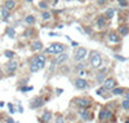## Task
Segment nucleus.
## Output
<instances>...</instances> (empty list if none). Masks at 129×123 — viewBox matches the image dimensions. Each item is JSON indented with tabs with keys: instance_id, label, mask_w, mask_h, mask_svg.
I'll use <instances>...</instances> for the list:
<instances>
[{
	"instance_id": "1",
	"label": "nucleus",
	"mask_w": 129,
	"mask_h": 123,
	"mask_svg": "<svg viewBox=\"0 0 129 123\" xmlns=\"http://www.w3.org/2000/svg\"><path fill=\"white\" fill-rule=\"evenodd\" d=\"M65 51H66V46L61 43H53L45 48V53H49V54H61Z\"/></svg>"
},
{
	"instance_id": "2",
	"label": "nucleus",
	"mask_w": 129,
	"mask_h": 123,
	"mask_svg": "<svg viewBox=\"0 0 129 123\" xmlns=\"http://www.w3.org/2000/svg\"><path fill=\"white\" fill-rule=\"evenodd\" d=\"M89 61H91V65L93 66V68H101V65H102V57H101V54L98 52H96V51L91 52Z\"/></svg>"
},
{
	"instance_id": "3",
	"label": "nucleus",
	"mask_w": 129,
	"mask_h": 123,
	"mask_svg": "<svg viewBox=\"0 0 129 123\" xmlns=\"http://www.w3.org/2000/svg\"><path fill=\"white\" fill-rule=\"evenodd\" d=\"M88 54V51H87V48H84V47H79L75 51L74 53V60L75 61H81L85 56Z\"/></svg>"
},
{
	"instance_id": "4",
	"label": "nucleus",
	"mask_w": 129,
	"mask_h": 123,
	"mask_svg": "<svg viewBox=\"0 0 129 123\" xmlns=\"http://www.w3.org/2000/svg\"><path fill=\"white\" fill-rule=\"evenodd\" d=\"M76 105L79 106L80 109H88L91 106V100L87 97H79L76 100Z\"/></svg>"
},
{
	"instance_id": "5",
	"label": "nucleus",
	"mask_w": 129,
	"mask_h": 123,
	"mask_svg": "<svg viewBox=\"0 0 129 123\" xmlns=\"http://www.w3.org/2000/svg\"><path fill=\"white\" fill-rule=\"evenodd\" d=\"M116 80L114 79V78H106L105 82H103V87L107 89V91H111V89H114L116 87Z\"/></svg>"
},
{
	"instance_id": "6",
	"label": "nucleus",
	"mask_w": 129,
	"mask_h": 123,
	"mask_svg": "<svg viewBox=\"0 0 129 123\" xmlns=\"http://www.w3.org/2000/svg\"><path fill=\"white\" fill-rule=\"evenodd\" d=\"M111 117H112V113L109 109H102L98 114V119L99 121H109V119H111Z\"/></svg>"
},
{
	"instance_id": "7",
	"label": "nucleus",
	"mask_w": 129,
	"mask_h": 123,
	"mask_svg": "<svg viewBox=\"0 0 129 123\" xmlns=\"http://www.w3.org/2000/svg\"><path fill=\"white\" fill-rule=\"evenodd\" d=\"M44 98L41 97V96H39V97H35L31 101V105H30V108L31 109H36V108H41V106L44 105Z\"/></svg>"
},
{
	"instance_id": "8",
	"label": "nucleus",
	"mask_w": 129,
	"mask_h": 123,
	"mask_svg": "<svg viewBox=\"0 0 129 123\" xmlns=\"http://www.w3.org/2000/svg\"><path fill=\"white\" fill-rule=\"evenodd\" d=\"M67 58H69V56H67L65 52H63V53H61V54H57V58L52 61V66H54V65H61V64H63L65 61H67Z\"/></svg>"
},
{
	"instance_id": "9",
	"label": "nucleus",
	"mask_w": 129,
	"mask_h": 123,
	"mask_svg": "<svg viewBox=\"0 0 129 123\" xmlns=\"http://www.w3.org/2000/svg\"><path fill=\"white\" fill-rule=\"evenodd\" d=\"M17 68H18V62H16V61H9V62L7 64V73H8V75L14 74Z\"/></svg>"
},
{
	"instance_id": "10",
	"label": "nucleus",
	"mask_w": 129,
	"mask_h": 123,
	"mask_svg": "<svg viewBox=\"0 0 129 123\" xmlns=\"http://www.w3.org/2000/svg\"><path fill=\"white\" fill-rule=\"evenodd\" d=\"M75 87L77 89H85L88 88V82L85 79H81V78H77L75 80Z\"/></svg>"
},
{
	"instance_id": "11",
	"label": "nucleus",
	"mask_w": 129,
	"mask_h": 123,
	"mask_svg": "<svg viewBox=\"0 0 129 123\" xmlns=\"http://www.w3.org/2000/svg\"><path fill=\"white\" fill-rule=\"evenodd\" d=\"M35 60H36L37 65L40 66V69L45 68V62H47V58H45V56H44V54H37V56H35Z\"/></svg>"
},
{
	"instance_id": "12",
	"label": "nucleus",
	"mask_w": 129,
	"mask_h": 123,
	"mask_svg": "<svg viewBox=\"0 0 129 123\" xmlns=\"http://www.w3.org/2000/svg\"><path fill=\"white\" fill-rule=\"evenodd\" d=\"M109 42L110 43H114V44L120 43V36H119V34H116V32H110V34H109Z\"/></svg>"
},
{
	"instance_id": "13",
	"label": "nucleus",
	"mask_w": 129,
	"mask_h": 123,
	"mask_svg": "<svg viewBox=\"0 0 129 123\" xmlns=\"http://www.w3.org/2000/svg\"><path fill=\"white\" fill-rule=\"evenodd\" d=\"M30 70H31V73H37L39 70H40V66L37 65L35 57H34V58L30 61Z\"/></svg>"
},
{
	"instance_id": "14",
	"label": "nucleus",
	"mask_w": 129,
	"mask_h": 123,
	"mask_svg": "<svg viewBox=\"0 0 129 123\" xmlns=\"http://www.w3.org/2000/svg\"><path fill=\"white\" fill-rule=\"evenodd\" d=\"M43 49V43L41 42H32L31 44V51L32 52H39Z\"/></svg>"
},
{
	"instance_id": "15",
	"label": "nucleus",
	"mask_w": 129,
	"mask_h": 123,
	"mask_svg": "<svg viewBox=\"0 0 129 123\" xmlns=\"http://www.w3.org/2000/svg\"><path fill=\"white\" fill-rule=\"evenodd\" d=\"M79 114H80V118L83 121H91L92 119V115H91V113H89L87 109H83Z\"/></svg>"
},
{
	"instance_id": "16",
	"label": "nucleus",
	"mask_w": 129,
	"mask_h": 123,
	"mask_svg": "<svg viewBox=\"0 0 129 123\" xmlns=\"http://www.w3.org/2000/svg\"><path fill=\"white\" fill-rule=\"evenodd\" d=\"M119 31H120V35L127 36L129 34V26L128 25H120L119 26Z\"/></svg>"
},
{
	"instance_id": "17",
	"label": "nucleus",
	"mask_w": 129,
	"mask_h": 123,
	"mask_svg": "<svg viewBox=\"0 0 129 123\" xmlns=\"http://www.w3.org/2000/svg\"><path fill=\"white\" fill-rule=\"evenodd\" d=\"M97 26L99 27V29H103V27L106 26V17L105 16H99V17L97 18Z\"/></svg>"
},
{
	"instance_id": "18",
	"label": "nucleus",
	"mask_w": 129,
	"mask_h": 123,
	"mask_svg": "<svg viewBox=\"0 0 129 123\" xmlns=\"http://www.w3.org/2000/svg\"><path fill=\"white\" fill-rule=\"evenodd\" d=\"M4 7L7 8L8 10H12V9H14V7H16V1H14V0H5Z\"/></svg>"
},
{
	"instance_id": "19",
	"label": "nucleus",
	"mask_w": 129,
	"mask_h": 123,
	"mask_svg": "<svg viewBox=\"0 0 129 123\" xmlns=\"http://www.w3.org/2000/svg\"><path fill=\"white\" fill-rule=\"evenodd\" d=\"M111 92H112V95H115V96H119V95H124L125 89L124 88H119V87H115L114 89H111Z\"/></svg>"
},
{
	"instance_id": "20",
	"label": "nucleus",
	"mask_w": 129,
	"mask_h": 123,
	"mask_svg": "<svg viewBox=\"0 0 129 123\" xmlns=\"http://www.w3.org/2000/svg\"><path fill=\"white\" fill-rule=\"evenodd\" d=\"M0 16H1L3 20H8V17H9V10L5 8V7H3L1 9H0Z\"/></svg>"
},
{
	"instance_id": "21",
	"label": "nucleus",
	"mask_w": 129,
	"mask_h": 123,
	"mask_svg": "<svg viewBox=\"0 0 129 123\" xmlns=\"http://www.w3.org/2000/svg\"><path fill=\"white\" fill-rule=\"evenodd\" d=\"M50 118H52V114H50V111H44L43 115H41V121L45 123V122H49Z\"/></svg>"
},
{
	"instance_id": "22",
	"label": "nucleus",
	"mask_w": 129,
	"mask_h": 123,
	"mask_svg": "<svg viewBox=\"0 0 129 123\" xmlns=\"http://www.w3.org/2000/svg\"><path fill=\"white\" fill-rule=\"evenodd\" d=\"M114 14H115V9L110 8V9H107V10H106V13H105V17H106V20H111V18L114 17Z\"/></svg>"
},
{
	"instance_id": "23",
	"label": "nucleus",
	"mask_w": 129,
	"mask_h": 123,
	"mask_svg": "<svg viewBox=\"0 0 129 123\" xmlns=\"http://www.w3.org/2000/svg\"><path fill=\"white\" fill-rule=\"evenodd\" d=\"M25 22H26V24L27 25H34V24H35V17H34V16H26V17H25Z\"/></svg>"
},
{
	"instance_id": "24",
	"label": "nucleus",
	"mask_w": 129,
	"mask_h": 123,
	"mask_svg": "<svg viewBox=\"0 0 129 123\" xmlns=\"http://www.w3.org/2000/svg\"><path fill=\"white\" fill-rule=\"evenodd\" d=\"M105 71H106V70L101 71L99 74L97 75V82H98V83H103V82H105V79H106V78H105V74H106V73H105Z\"/></svg>"
},
{
	"instance_id": "25",
	"label": "nucleus",
	"mask_w": 129,
	"mask_h": 123,
	"mask_svg": "<svg viewBox=\"0 0 129 123\" xmlns=\"http://www.w3.org/2000/svg\"><path fill=\"white\" fill-rule=\"evenodd\" d=\"M106 92H107V89H106L105 87H102V88H98L96 93L98 95V96H102V97H107V96H106V95H105Z\"/></svg>"
},
{
	"instance_id": "26",
	"label": "nucleus",
	"mask_w": 129,
	"mask_h": 123,
	"mask_svg": "<svg viewBox=\"0 0 129 123\" xmlns=\"http://www.w3.org/2000/svg\"><path fill=\"white\" fill-rule=\"evenodd\" d=\"M41 17H43L44 21H48V20H50L52 14H50V12H48V10H44V12L41 13Z\"/></svg>"
},
{
	"instance_id": "27",
	"label": "nucleus",
	"mask_w": 129,
	"mask_h": 123,
	"mask_svg": "<svg viewBox=\"0 0 129 123\" xmlns=\"http://www.w3.org/2000/svg\"><path fill=\"white\" fill-rule=\"evenodd\" d=\"M7 35H8L9 38H14V36H16V32H14V29H13V27H8V29H7Z\"/></svg>"
},
{
	"instance_id": "28",
	"label": "nucleus",
	"mask_w": 129,
	"mask_h": 123,
	"mask_svg": "<svg viewBox=\"0 0 129 123\" xmlns=\"http://www.w3.org/2000/svg\"><path fill=\"white\" fill-rule=\"evenodd\" d=\"M121 108L123 109H125V110H129V100H124V101L121 102Z\"/></svg>"
},
{
	"instance_id": "29",
	"label": "nucleus",
	"mask_w": 129,
	"mask_h": 123,
	"mask_svg": "<svg viewBox=\"0 0 129 123\" xmlns=\"http://www.w3.org/2000/svg\"><path fill=\"white\" fill-rule=\"evenodd\" d=\"M5 57L7 58H13L14 57V52H12V51H5Z\"/></svg>"
},
{
	"instance_id": "30",
	"label": "nucleus",
	"mask_w": 129,
	"mask_h": 123,
	"mask_svg": "<svg viewBox=\"0 0 129 123\" xmlns=\"http://www.w3.org/2000/svg\"><path fill=\"white\" fill-rule=\"evenodd\" d=\"M117 3H119V5H120V7H123V8L128 7V1H127V0H117Z\"/></svg>"
},
{
	"instance_id": "31",
	"label": "nucleus",
	"mask_w": 129,
	"mask_h": 123,
	"mask_svg": "<svg viewBox=\"0 0 129 123\" xmlns=\"http://www.w3.org/2000/svg\"><path fill=\"white\" fill-rule=\"evenodd\" d=\"M55 123H65V118L62 115H58L57 118H55Z\"/></svg>"
},
{
	"instance_id": "32",
	"label": "nucleus",
	"mask_w": 129,
	"mask_h": 123,
	"mask_svg": "<svg viewBox=\"0 0 129 123\" xmlns=\"http://www.w3.org/2000/svg\"><path fill=\"white\" fill-rule=\"evenodd\" d=\"M39 7H40L41 9H47V8H48V4H47L45 1H41L40 4H39Z\"/></svg>"
},
{
	"instance_id": "33",
	"label": "nucleus",
	"mask_w": 129,
	"mask_h": 123,
	"mask_svg": "<svg viewBox=\"0 0 129 123\" xmlns=\"http://www.w3.org/2000/svg\"><path fill=\"white\" fill-rule=\"evenodd\" d=\"M31 89H32V87H21V88H19V91L26 92V91H31Z\"/></svg>"
},
{
	"instance_id": "34",
	"label": "nucleus",
	"mask_w": 129,
	"mask_h": 123,
	"mask_svg": "<svg viewBox=\"0 0 129 123\" xmlns=\"http://www.w3.org/2000/svg\"><path fill=\"white\" fill-rule=\"evenodd\" d=\"M115 58L120 61H127V57H123V56H119V54H115Z\"/></svg>"
},
{
	"instance_id": "35",
	"label": "nucleus",
	"mask_w": 129,
	"mask_h": 123,
	"mask_svg": "<svg viewBox=\"0 0 129 123\" xmlns=\"http://www.w3.org/2000/svg\"><path fill=\"white\" fill-rule=\"evenodd\" d=\"M8 108H9V110H10V113H14V108H13L12 104H8Z\"/></svg>"
},
{
	"instance_id": "36",
	"label": "nucleus",
	"mask_w": 129,
	"mask_h": 123,
	"mask_svg": "<svg viewBox=\"0 0 129 123\" xmlns=\"http://www.w3.org/2000/svg\"><path fill=\"white\" fill-rule=\"evenodd\" d=\"M7 123H16V122H14L13 118H10V117H9V118H7Z\"/></svg>"
},
{
	"instance_id": "37",
	"label": "nucleus",
	"mask_w": 129,
	"mask_h": 123,
	"mask_svg": "<svg viewBox=\"0 0 129 123\" xmlns=\"http://www.w3.org/2000/svg\"><path fill=\"white\" fill-rule=\"evenodd\" d=\"M106 1H107V0H97V3H98L99 5H103Z\"/></svg>"
},
{
	"instance_id": "38",
	"label": "nucleus",
	"mask_w": 129,
	"mask_h": 123,
	"mask_svg": "<svg viewBox=\"0 0 129 123\" xmlns=\"http://www.w3.org/2000/svg\"><path fill=\"white\" fill-rule=\"evenodd\" d=\"M71 44H72V46H74V47H77V46H79V44H77L76 42H71Z\"/></svg>"
},
{
	"instance_id": "39",
	"label": "nucleus",
	"mask_w": 129,
	"mask_h": 123,
	"mask_svg": "<svg viewBox=\"0 0 129 123\" xmlns=\"http://www.w3.org/2000/svg\"><path fill=\"white\" fill-rule=\"evenodd\" d=\"M125 98H127V100H129V92H128V93H125Z\"/></svg>"
},
{
	"instance_id": "40",
	"label": "nucleus",
	"mask_w": 129,
	"mask_h": 123,
	"mask_svg": "<svg viewBox=\"0 0 129 123\" xmlns=\"http://www.w3.org/2000/svg\"><path fill=\"white\" fill-rule=\"evenodd\" d=\"M3 78V71H1V69H0V79Z\"/></svg>"
},
{
	"instance_id": "41",
	"label": "nucleus",
	"mask_w": 129,
	"mask_h": 123,
	"mask_svg": "<svg viewBox=\"0 0 129 123\" xmlns=\"http://www.w3.org/2000/svg\"><path fill=\"white\" fill-rule=\"evenodd\" d=\"M26 1H29V3H31V1H34V0H26Z\"/></svg>"
},
{
	"instance_id": "42",
	"label": "nucleus",
	"mask_w": 129,
	"mask_h": 123,
	"mask_svg": "<svg viewBox=\"0 0 129 123\" xmlns=\"http://www.w3.org/2000/svg\"><path fill=\"white\" fill-rule=\"evenodd\" d=\"M125 123H129V119H127V121H125Z\"/></svg>"
},
{
	"instance_id": "43",
	"label": "nucleus",
	"mask_w": 129,
	"mask_h": 123,
	"mask_svg": "<svg viewBox=\"0 0 129 123\" xmlns=\"http://www.w3.org/2000/svg\"><path fill=\"white\" fill-rule=\"evenodd\" d=\"M79 1H83V0H79Z\"/></svg>"
},
{
	"instance_id": "44",
	"label": "nucleus",
	"mask_w": 129,
	"mask_h": 123,
	"mask_svg": "<svg viewBox=\"0 0 129 123\" xmlns=\"http://www.w3.org/2000/svg\"><path fill=\"white\" fill-rule=\"evenodd\" d=\"M67 1H70V0H67Z\"/></svg>"
}]
</instances>
